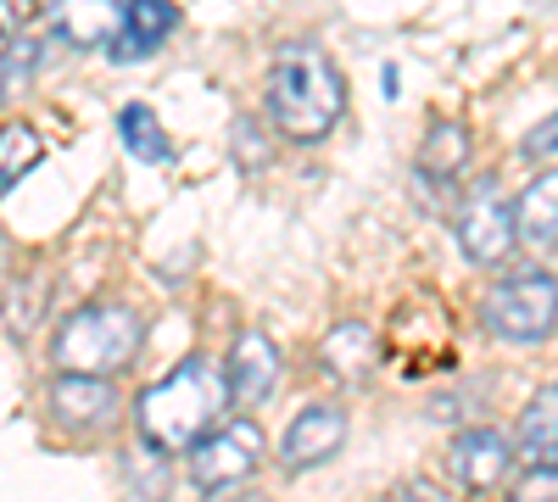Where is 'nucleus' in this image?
Here are the masks:
<instances>
[{
	"mask_svg": "<svg viewBox=\"0 0 558 502\" xmlns=\"http://www.w3.org/2000/svg\"><path fill=\"white\" fill-rule=\"evenodd\" d=\"M45 23L73 45H107L112 51V39L123 28V0H107V7H57V12H45Z\"/></svg>",
	"mask_w": 558,
	"mask_h": 502,
	"instance_id": "2eb2a0df",
	"label": "nucleus"
},
{
	"mask_svg": "<svg viewBox=\"0 0 558 502\" xmlns=\"http://www.w3.org/2000/svg\"><path fill=\"white\" fill-rule=\"evenodd\" d=\"M508 464H514V452H508V441L492 430V425H475V430H463L447 452V469L458 475V486H470V491H492Z\"/></svg>",
	"mask_w": 558,
	"mask_h": 502,
	"instance_id": "1a4fd4ad",
	"label": "nucleus"
},
{
	"mask_svg": "<svg viewBox=\"0 0 558 502\" xmlns=\"http://www.w3.org/2000/svg\"><path fill=\"white\" fill-rule=\"evenodd\" d=\"M397 502H413V497H397Z\"/></svg>",
	"mask_w": 558,
	"mask_h": 502,
	"instance_id": "5701e85b",
	"label": "nucleus"
},
{
	"mask_svg": "<svg viewBox=\"0 0 558 502\" xmlns=\"http://www.w3.org/2000/svg\"><path fill=\"white\" fill-rule=\"evenodd\" d=\"M51 402H57V414L68 425H89V430L112 425V407H118V396H112L107 380H78V375H62L57 391H51Z\"/></svg>",
	"mask_w": 558,
	"mask_h": 502,
	"instance_id": "4468645a",
	"label": "nucleus"
},
{
	"mask_svg": "<svg viewBox=\"0 0 558 502\" xmlns=\"http://www.w3.org/2000/svg\"><path fill=\"white\" fill-rule=\"evenodd\" d=\"M173 28H179V7H168V0H123V28L112 39V57L118 62H146Z\"/></svg>",
	"mask_w": 558,
	"mask_h": 502,
	"instance_id": "9d476101",
	"label": "nucleus"
},
{
	"mask_svg": "<svg viewBox=\"0 0 558 502\" xmlns=\"http://www.w3.org/2000/svg\"><path fill=\"white\" fill-rule=\"evenodd\" d=\"M34 73V57H28V45H12V51H0V101L12 96V89H23Z\"/></svg>",
	"mask_w": 558,
	"mask_h": 502,
	"instance_id": "6ab92c4d",
	"label": "nucleus"
},
{
	"mask_svg": "<svg viewBox=\"0 0 558 502\" xmlns=\"http://www.w3.org/2000/svg\"><path fill=\"white\" fill-rule=\"evenodd\" d=\"M263 452H268V441H263V430H257L252 419H223L207 441H196V452H191V480H196L202 491H223V486L246 480V475L263 464Z\"/></svg>",
	"mask_w": 558,
	"mask_h": 502,
	"instance_id": "39448f33",
	"label": "nucleus"
},
{
	"mask_svg": "<svg viewBox=\"0 0 558 502\" xmlns=\"http://www.w3.org/2000/svg\"><path fill=\"white\" fill-rule=\"evenodd\" d=\"M558 325V280L542 268L508 273L486 296V330L502 341H547Z\"/></svg>",
	"mask_w": 558,
	"mask_h": 502,
	"instance_id": "20e7f679",
	"label": "nucleus"
},
{
	"mask_svg": "<svg viewBox=\"0 0 558 502\" xmlns=\"http://www.w3.org/2000/svg\"><path fill=\"white\" fill-rule=\"evenodd\" d=\"M553 151H558V112L542 118V123L525 134V157H553Z\"/></svg>",
	"mask_w": 558,
	"mask_h": 502,
	"instance_id": "412c9836",
	"label": "nucleus"
},
{
	"mask_svg": "<svg viewBox=\"0 0 558 502\" xmlns=\"http://www.w3.org/2000/svg\"><path fill=\"white\" fill-rule=\"evenodd\" d=\"M514 230L525 246H558V173H536L514 201Z\"/></svg>",
	"mask_w": 558,
	"mask_h": 502,
	"instance_id": "f8f14e48",
	"label": "nucleus"
},
{
	"mask_svg": "<svg viewBox=\"0 0 558 502\" xmlns=\"http://www.w3.org/2000/svg\"><path fill=\"white\" fill-rule=\"evenodd\" d=\"M140 341H146V325H140L134 307H118V302L78 307L57 335V369L78 380H107L140 352Z\"/></svg>",
	"mask_w": 558,
	"mask_h": 502,
	"instance_id": "7ed1b4c3",
	"label": "nucleus"
},
{
	"mask_svg": "<svg viewBox=\"0 0 558 502\" xmlns=\"http://www.w3.org/2000/svg\"><path fill=\"white\" fill-rule=\"evenodd\" d=\"M118 134H123V151H129L134 162H168V157H173L168 128L157 123V112H151L146 101H129V107L118 112Z\"/></svg>",
	"mask_w": 558,
	"mask_h": 502,
	"instance_id": "dca6fc26",
	"label": "nucleus"
},
{
	"mask_svg": "<svg viewBox=\"0 0 558 502\" xmlns=\"http://www.w3.org/2000/svg\"><path fill=\"white\" fill-rule=\"evenodd\" d=\"M341 441H347V414L336 402H313L291 419L286 441H279V458H286V469H307V464L336 458Z\"/></svg>",
	"mask_w": 558,
	"mask_h": 502,
	"instance_id": "0eeeda50",
	"label": "nucleus"
},
{
	"mask_svg": "<svg viewBox=\"0 0 558 502\" xmlns=\"http://www.w3.org/2000/svg\"><path fill=\"white\" fill-rule=\"evenodd\" d=\"M463 162H470V134H463V123H436L425 151H418V173L425 179H452Z\"/></svg>",
	"mask_w": 558,
	"mask_h": 502,
	"instance_id": "f3484780",
	"label": "nucleus"
},
{
	"mask_svg": "<svg viewBox=\"0 0 558 502\" xmlns=\"http://www.w3.org/2000/svg\"><path fill=\"white\" fill-rule=\"evenodd\" d=\"M347 107V84L341 68L330 62V51H318L307 39L279 45L274 62H268V118L274 128L296 146H313L336 128Z\"/></svg>",
	"mask_w": 558,
	"mask_h": 502,
	"instance_id": "f03ea898",
	"label": "nucleus"
},
{
	"mask_svg": "<svg viewBox=\"0 0 558 502\" xmlns=\"http://www.w3.org/2000/svg\"><path fill=\"white\" fill-rule=\"evenodd\" d=\"M514 241H520L514 207H508L502 191L486 179V185H475L470 196H463V207H458V246H463L470 262L492 268V262H502L508 252H514Z\"/></svg>",
	"mask_w": 558,
	"mask_h": 502,
	"instance_id": "423d86ee",
	"label": "nucleus"
},
{
	"mask_svg": "<svg viewBox=\"0 0 558 502\" xmlns=\"http://www.w3.org/2000/svg\"><path fill=\"white\" fill-rule=\"evenodd\" d=\"M318 363H324V375H336V380L368 375V363H375V330H368L363 318H341V325L318 341Z\"/></svg>",
	"mask_w": 558,
	"mask_h": 502,
	"instance_id": "9b49d317",
	"label": "nucleus"
},
{
	"mask_svg": "<svg viewBox=\"0 0 558 502\" xmlns=\"http://www.w3.org/2000/svg\"><path fill=\"white\" fill-rule=\"evenodd\" d=\"M23 23H34V7H7V12H0V34H7V39H12Z\"/></svg>",
	"mask_w": 558,
	"mask_h": 502,
	"instance_id": "4be33fe9",
	"label": "nucleus"
},
{
	"mask_svg": "<svg viewBox=\"0 0 558 502\" xmlns=\"http://www.w3.org/2000/svg\"><path fill=\"white\" fill-rule=\"evenodd\" d=\"M39 157H45V140L28 123H7V128H0V191H12L28 168H39Z\"/></svg>",
	"mask_w": 558,
	"mask_h": 502,
	"instance_id": "a211bd4d",
	"label": "nucleus"
},
{
	"mask_svg": "<svg viewBox=\"0 0 558 502\" xmlns=\"http://www.w3.org/2000/svg\"><path fill=\"white\" fill-rule=\"evenodd\" d=\"M520 452L536 469H558V385H542L520 414Z\"/></svg>",
	"mask_w": 558,
	"mask_h": 502,
	"instance_id": "ddd939ff",
	"label": "nucleus"
},
{
	"mask_svg": "<svg viewBox=\"0 0 558 502\" xmlns=\"http://www.w3.org/2000/svg\"><path fill=\"white\" fill-rule=\"evenodd\" d=\"M508 502H558V469H536L531 480L514 486V497Z\"/></svg>",
	"mask_w": 558,
	"mask_h": 502,
	"instance_id": "aec40b11",
	"label": "nucleus"
},
{
	"mask_svg": "<svg viewBox=\"0 0 558 502\" xmlns=\"http://www.w3.org/2000/svg\"><path fill=\"white\" fill-rule=\"evenodd\" d=\"M229 396H235L241 407H257V402H268L274 396V385H279V346L263 335V330H246L241 341H235V352H229Z\"/></svg>",
	"mask_w": 558,
	"mask_h": 502,
	"instance_id": "6e6552de",
	"label": "nucleus"
},
{
	"mask_svg": "<svg viewBox=\"0 0 558 502\" xmlns=\"http://www.w3.org/2000/svg\"><path fill=\"white\" fill-rule=\"evenodd\" d=\"M229 396V369L213 357H184L173 375H162L146 396H140V436L151 452H196L223 425Z\"/></svg>",
	"mask_w": 558,
	"mask_h": 502,
	"instance_id": "f257e3e1",
	"label": "nucleus"
}]
</instances>
